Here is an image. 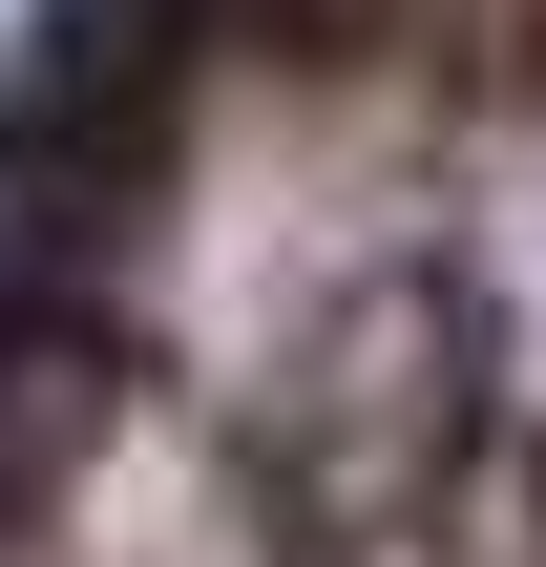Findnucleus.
Wrapping results in <instances>:
<instances>
[{"mask_svg":"<svg viewBox=\"0 0 546 567\" xmlns=\"http://www.w3.org/2000/svg\"><path fill=\"white\" fill-rule=\"evenodd\" d=\"M147 400V337L84 316V295H0V526H63V484L126 442Z\"/></svg>","mask_w":546,"mask_h":567,"instance_id":"1","label":"nucleus"}]
</instances>
